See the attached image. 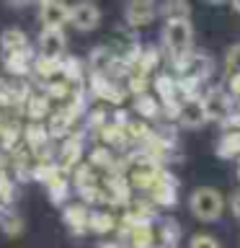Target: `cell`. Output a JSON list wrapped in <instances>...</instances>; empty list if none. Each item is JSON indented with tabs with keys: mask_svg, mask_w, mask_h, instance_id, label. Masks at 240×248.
<instances>
[{
	"mask_svg": "<svg viewBox=\"0 0 240 248\" xmlns=\"http://www.w3.org/2000/svg\"><path fill=\"white\" fill-rule=\"evenodd\" d=\"M194 44V29L191 21H165V29H163V46H165L170 62L183 60Z\"/></svg>",
	"mask_w": 240,
	"mask_h": 248,
	"instance_id": "cell-1",
	"label": "cell"
},
{
	"mask_svg": "<svg viewBox=\"0 0 240 248\" xmlns=\"http://www.w3.org/2000/svg\"><path fill=\"white\" fill-rule=\"evenodd\" d=\"M189 207H191L194 217H199L201 222H214V220H220V215L225 209V199L212 186H201V189L191 194Z\"/></svg>",
	"mask_w": 240,
	"mask_h": 248,
	"instance_id": "cell-2",
	"label": "cell"
},
{
	"mask_svg": "<svg viewBox=\"0 0 240 248\" xmlns=\"http://www.w3.org/2000/svg\"><path fill=\"white\" fill-rule=\"evenodd\" d=\"M176 70H178V78H181V80H189L194 85H199L209 73H212V60L201 52H189L183 60L176 62Z\"/></svg>",
	"mask_w": 240,
	"mask_h": 248,
	"instance_id": "cell-3",
	"label": "cell"
},
{
	"mask_svg": "<svg viewBox=\"0 0 240 248\" xmlns=\"http://www.w3.org/2000/svg\"><path fill=\"white\" fill-rule=\"evenodd\" d=\"M160 16V5L155 0H127L124 5V21L129 29H139L152 23Z\"/></svg>",
	"mask_w": 240,
	"mask_h": 248,
	"instance_id": "cell-4",
	"label": "cell"
},
{
	"mask_svg": "<svg viewBox=\"0 0 240 248\" xmlns=\"http://www.w3.org/2000/svg\"><path fill=\"white\" fill-rule=\"evenodd\" d=\"M204 108H207V116L209 122H220L225 124L235 114V104H232V93L230 91H222V88H214L204 96Z\"/></svg>",
	"mask_w": 240,
	"mask_h": 248,
	"instance_id": "cell-5",
	"label": "cell"
},
{
	"mask_svg": "<svg viewBox=\"0 0 240 248\" xmlns=\"http://www.w3.org/2000/svg\"><path fill=\"white\" fill-rule=\"evenodd\" d=\"M36 46H39V54H42V57H46V60H62V57H65V46H67L65 31L44 26L42 34H39V39H36Z\"/></svg>",
	"mask_w": 240,
	"mask_h": 248,
	"instance_id": "cell-6",
	"label": "cell"
},
{
	"mask_svg": "<svg viewBox=\"0 0 240 248\" xmlns=\"http://www.w3.org/2000/svg\"><path fill=\"white\" fill-rule=\"evenodd\" d=\"M70 23L77 31H93L101 23V11L93 0H77L70 11Z\"/></svg>",
	"mask_w": 240,
	"mask_h": 248,
	"instance_id": "cell-7",
	"label": "cell"
},
{
	"mask_svg": "<svg viewBox=\"0 0 240 248\" xmlns=\"http://www.w3.org/2000/svg\"><path fill=\"white\" fill-rule=\"evenodd\" d=\"M178 122L189 129H199L209 122L207 108H204V98L199 96H189L181 101V114H178Z\"/></svg>",
	"mask_w": 240,
	"mask_h": 248,
	"instance_id": "cell-8",
	"label": "cell"
},
{
	"mask_svg": "<svg viewBox=\"0 0 240 248\" xmlns=\"http://www.w3.org/2000/svg\"><path fill=\"white\" fill-rule=\"evenodd\" d=\"M70 8L65 0H49V3H42L39 5V21L42 26H49V29H62L65 23H70Z\"/></svg>",
	"mask_w": 240,
	"mask_h": 248,
	"instance_id": "cell-9",
	"label": "cell"
},
{
	"mask_svg": "<svg viewBox=\"0 0 240 248\" xmlns=\"http://www.w3.org/2000/svg\"><path fill=\"white\" fill-rule=\"evenodd\" d=\"M0 46H3L5 54H15V52L29 49V39L21 29H5L0 34Z\"/></svg>",
	"mask_w": 240,
	"mask_h": 248,
	"instance_id": "cell-10",
	"label": "cell"
},
{
	"mask_svg": "<svg viewBox=\"0 0 240 248\" xmlns=\"http://www.w3.org/2000/svg\"><path fill=\"white\" fill-rule=\"evenodd\" d=\"M160 16L165 21H191V8L186 0H165L160 5Z\"/></svg>",
	"mask_w": 240,
	"mask_h": 248,
	"instance_id": "cell-11",
	"label": "cell"
},
{
	"mask_svg": "<svg viewBox=\"0 0 240 248\" xmlns=\"http://www.w3.org/2000/svg\"><path fill=\"white\" fill-rule=\"evenodd\" d=\"M114 62H116V54H114L111 46H98V49L90 54L88 67L93 70V73H106V70L111 67Z\"/></svg>",
	"mask_w": 240,
	"mask_h": 248,
	"instance_id": "cell-12",
	"label": "cell"
},
{
	"mask_svg": "<svg viewBox=\"0 0 240 248\" xmlns=\"http://www.w3.org/2000/svg\"><path fill=\"white\" fill-rule=\"evenodd\" d=\"M135 106H137V111L145 116V119H155V116L160 114V108H163V101L158 98H152V93H137V98H135Z\"/></svg>",
	"mask_w": 240,
	"mask_h": 248,
	"instance_id": "cell-13",
	"label": "cell"
},
{
	"mask_svg": "<svg viewBox=\"0 0 240 248\" xmlns=\"http://www.w3.org/2000/svg\"><path fill=\"white\" fill-rule=\"evenodd\" d=\"M217 153H220L222 158H235V155H240V129L225 132L220 145H217Z\"/></svg>",
	"mask_w": 240,
	"mask_h": 248,
	"instance_id": "cell-14",
	"label": "cell"
},
{
	"mask_svg": "<svg viewBox=\"0 0 240 248\" xmlns=\"http://www.w3.org/2000/svg\"><path fill=\"white\" fill-rule=\"evenodd\" d=\"M31 65V49H23V52H15V54H5V67L15 75H23L29 73Z\"/></svg>",
	"mask_w": 240,
	"mask_h": 248,
	"instance_id": "cell-15",
	"label": "cell"
},
{
	"mask_svg": "<svg viewBox=\"0 0 240 248\" xmlns=\"http://www.w3.org/2000/svg\"><path fill=\"white\" fill-rule=\"evenodd\" d=\"M152 197H155V202H160V204H170V202H176V191L170 184H155Z\"/></svg>",
	"mask_w": 240,
	"mask_h": 248,
	"instance_id": "cell-16",
	"label": "cell"
},
{
	"mask_svg": "<svg viewBox=\"0 0 240 248\" xmlns=\"http://www.w3.org/2000/svg\"><path fill=\"white\" fill-rule=\"evenodd\" d=\"M189 248H220V243H217V240H214L212 235L201 232V235H194V238H191Z\"/></svg>",
	"mask_w": 240,
	"mask_h": 248,
	"instance_id": "cell-17",
	"label": "cell"
},
{
	"mask_svg": "<svg viewBox=\"0 0 240 248\" xmlns=\"http://www.w3.org/2000/svg\"><path fill=\"white\" fill-rule=\"evenodd\" d=\"M227 91L232 93V98H240V70H235L227 78Z\"/></svg>",
	"mask_w": 240,
	"mask_h": 248,
	"instance_id": "cell-18",
	"label": "cell"
},
{
	"mask_svg": "<svg viewBox=\"0 0 240 248\" xmlns=\"http://www.w3.org/2000/svg\"><path fill=\"white\" fill-rule=\"evenodd\" d=\"M29 106H31V116H42L44 106H46V98H31Z\"/></svg>",
	"mask_w": 240,
	"mask_h": 248,
	"instance_id": "cell-19",
	"label": "cell"
},
{
	"mask_svg": "<svg viewBox=\"0 0 240 248\" xmlns=\"http://www.w3.org/2000/svg\"><path fill=\"white\" fill-rule=\"evenodd\" d=\"M230 209H232V215H235L238 220H240V191H238L235 197L230 199Z\"/></svg>",
	"mask_w": 240,
	"mask_h": 248,
	"instance_id": "cell-20",
	"label": "cell"
},
{
	"mask_svg": "<svg viewBox=\"0 0 240 248\" xmlns=\"http://www.w3.org/2000/svg\"><path fill=\"white\" fill-rule=\"evenodd\" d=\"M8 5H13V8H23L26 3H31V0H5Z\"/></svg>",
	"mask_w": 240,
	"mask_h": 248,
	"instance_id": "cell-21",
	"label": "cell"
},
{
	"mask_svg": "<svg viewBox=\"0 0 240 248\" xmlns=\"http://www.w3.org/2000/svg\"><path fill=\"white\" fill-rule=\"evenodd\" d=\"M230 5H232V8H235V11L240 13V0H230Z\"/></svg>",
	"mask_w": 240,
	"mask_h": 248,
	"instance_id": "cell-22",
	"label": "cell"
},
{
	"mask_svg": "<svg viewBox=\"0 0 240 248\" xmlns=\"http://www.w3.org/2000/svg\"><path fill=\"white\" fill-rule=\"evenodd\" d=\"M31 3H39V5H42V3H49V0H31Z\"/></svg>",
	"mask_w": 240,
	"mask_h": 248,
	"instance_id": "cell-23",
	"label": "cell"
},
{
	"mask_svg": "<svg viewBox=\"0 0 240 248\" xmlns=\"http://www.w3.org/2000/svg\"><path fill=\"white\" fill-rule=\"evenodd\" d=\"M238 111H240V98H238Z\"/></svg>",
	"mask_w": 240,
	"mask_h": 248,
	"instance_id": "cell-24",
	"label": "cell"
},
{
	"mask_svg": "<svg viewBox=\"0 0 240 248\" xmlns=\"http://www.w3.org/2000/svg\"><path fill=\"white\" fill-rule=\"evenodd\" d=\"M214 3H220V0H214Z\"/></svg>",
	"mask_w": 240,
	"mask_h": 248,
	"instance_id": "cell-25",
	"label": "cell"
}]
</instances>
